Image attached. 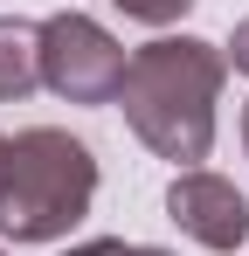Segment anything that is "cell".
<instances>
[{
	"mask_svg": "<svg viewBox=\"0 0 249 256\" xmlns=\"http://www.w3.org/2000/svg\"><path fill=\"white\" fill-rule=\"evenodd\" d=\"M222 76H228V56L214 42H194V35H160V42L132 48L124 90H118L124 125L138 132L160 160L194 173V160H208V146H214Z\"/></svg>",
	"mask_w": 249,
	"mask_h": 256,
	"instance_id": "6da1fadb",
	"label": "cell"
},
{
	"mask_svg": "<svg viewBox=\"0 0 249 256\" xmlns=\"http://www.w3.org/2000/svg\"><path fill=\"white\" fill-rule=\"evenodd\" d=\"M97 194L90 146L56 125H35L7 146V187H0V236L7 242H56L70 236Z\"/></svg>",
	"mask_w": 249,
	"mask_h": 256,
	"instance_id": "7a4b0ae2",
	"label": "cell"
},
{
	"mask_svg": "<svg viewBox=\"0 0 249 256\" xmlns=\"http://www.w3.org/2000/svg\"><path fill=\"white\" fill-rule=\"evenodd\" d=\"M124 56L90 14H48L42 21V84L62 104H118L124 90Z\"/></svg>",
	"mask_w": 249,
	"mask_h": 256,
	"instance_id": "3957f363",
	"label": "cell"
},
{
	"mask_svg": "<svg viewBox=\"0 0 249 256\" xmlns=\"http://www.w3.org/2000/svg\"><path fill=\"white\" fill-rule=\"evenodd\" d=\"M166 214L201 250H236L249 236V201L236 194V180H222V173H180L166 187Z\"/></svg>",
	"mask_w": 249,
	"mask_h": 256,
	"instance_id": "277c9868",
	"label": "cell"
},
{
	"mask_svg": "<svg viewBox=\"0 0 249 256\" xmlns=\"http://www.w3.org/2000/svg\"><path fill=\"white\" fill-rule=\"evenodd\" d=\"M42 84V28L0 14V104H21Z\"/></svg>",
	"mask_w": 249,
	"mask_h": 256,
	"instance_id": "5b68a950",
	"label": "cell"
},
{
	"mask_svg": "<svg viewBox=\"0 0 249 256\" xmlns=\"http://www.w3.org/2000/svg\"><path fill=\"white\" fill-rule=\"evenodd\" d=\"M118 7L132 14V21H152V28H160V21H180L194 0H118Z\"/></svg>",
	"mask_w": 249,
	"mask_h": 256,
	"instance_id": "8992f818",
	"label": "cell"
},
{
	"mask_svg": "<svg viewBox=\"0 0 249 256\" xmlns=\"http://www.w3.org/2000/svg\"><path fill=\"white\" fill-rule=\"evenodd\" d=\"M62 256H173V250H146V242H118V236H104V242H76V250Z\"/></svg>",
	"mask_w": 249,
	"mask_h": 256,
	"instance_id": "52a82bcc",
	"label": "cell"
},
{
	"mask_svg": "<svg viewBox=\"0 0 249 256\" xmlns=\"http://www.w3.org/2000/svg\"><path fill=\"white\" fill-rule=\"evenodd\" d=\"M222 56H228V62H236V70L249 76V21H236V42L222 48Z\"/></svg>",
	"mask_w": 249,
	"mask_h": 256,
	"instance_id": "ba28073f",
	"label": "cell"
},
{
	"mask_svg": "<svg viewBox=\"0 0 249 256\" xmlns=\"http://www.w3.org/2000/svg\"><path fill=\"white\" fill-rule=\"evenodd\" d=\"M7 146H14V138H0V187H7Z\"/></svg>",
	"mask_w": 249,
	"mask_h": 256,
	"instance_id": "9c48e42d",
	"label": "cell"
},
{
	"mask_svg": "<svg viewBox=\"0 0 249 256\" xmlns=\"http://www.w3.org/2000/svg\"><path fill=\"white\" fill-rule=\"evenodd\" d=\"M242 146H249V111H242Z\"/></svg>",
	"mask_w": 249,
	"mask_h": 256,
	"instance_id": "30bf717a",
	"label": "cell"
},
{
	"mask_svg": "<svg viewBox=\"0 0 249 256\" xmlns=\"http://www.w3.org/2000/svg\"><path fill=\"white\" fill-rule=\"evenodd\" d=\"M0 256H7V250H0Z\"/></svg>",
	"mask_w": 249,
	"mask_h": 256,
	"instance_id": "8fae6325",
	"label": "cell"
}]
</instances>
